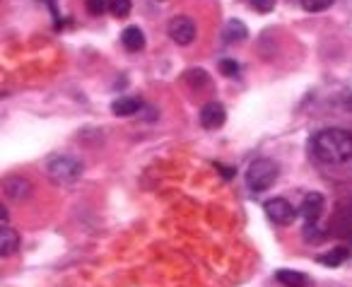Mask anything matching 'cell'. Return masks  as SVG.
<instances>
[{
  "mask_svg": "<svg viewBox=\"0 0 352 287\" xmlns=\"http://www.w3.org/2000/svg\"><path fill=\"white\" fill-rule=\"evenodd\" d=\"M309 147L323 164H342L352 157V133L345 128H323L314 133Z\"/></svg>",
  "mask_w": 352,
  "mask_h": 287,
  "instance_id": "cell-1",
  "label": "cell"
},
{
  "mask_svg": "<svg viewBox=\"0 0 352 287\" xmlns=\"http://www.w3.org/2000/svg\"><path fill=\"white\" fill-rule=\"evenodd\" d=\"M278 174H280V167L273 160L261 157V160L251 162L249 169H246V186L254 193H263V191H268L278 181Z\"/></svg>",
  "mask_w": 352,
  "mask_h": 287,
  "instance_id": "cell-2",
  "label": "cell"
},
{
  "mask_svg": "<svg viewBox=\"0 0 352 287\" xmlns=\"http://www.w3.org/2000/svg\"><path fill=\"white\" fill-rule=\"evenodd\" d=\"M82 162L73 155H56L46 162V174L51 176V181L56 184H75L82 176Z\"/></svg>",
  "mask_w": 352,
  "mask_h": 287,
  "instance_id": "cell-3",
  "label": "cell"
},
{
  "mask_svg": "<svg viewBox=\"0 0 352 287\" xmlns=\"http://www.w3.org/2000/svg\"><path fill=\"white\" fill-rule=\"evenodd\" d=\"M265 215H268V220L275 224H292L294 217L299 215V210L294 208L287 198H270L268 203H265Z\"/></svg>",
  "mask_w": 352,
  "mask_h": 287,
  "instance_id": "cell-4",
  "label": "cell"
},
{
  "mask_svg": "<svg viewBox=\"0 0 352 287\" xmlns=\"http://www.w3.org/2000/svg\"><path fill=\"white\" fill-rule=\"evenodd\" d=\"M166 32H169V36H171L174 44L188 46V44H193V39H196V22L186 15H179L169 22V30Z\"/></svg>",
  "mask_w": 352,
  "mask_h": 287,
  "instance_id": "cell-5",
  "label": "cell"
},
{
  "mask_svg": "<svg viewBox=\"0 0 352 287\" xmlns=\"http://www.w3.org/2000/svg\"><path fill=\"white\" fill-rule=\"evenodd\" d=\"M323 205H326V200H323V195L316 193V191L304 195L302 205L297 208L304 220V224H318V217H321V213H323Z\"/></svg>",
  "mask_w": 352,
  "mask_h": 287,
  "instance_id": "cell-6",
  "label": "cell"
},
{
  "mask_svg": "<svg viewBox=\"0 0 352 287\" xmlns=\"http://www.w3.org/2000/svg\"><path fill=\"white\" fill-rule=\"evenodd\" d=\"M227 111L220 102H208L206 107L201 109V126L206 131H217V128L225 126Z\"/></svg>",
  "mask_w": 352,
  "mask_h": 287,
  "instance_id": "cell-7",
  "label": "cell"
},
{
  "mask_svg": "<svg viewBox=\"0 0 352 287\" xmlns=\"http://www.w3.org/2000/svg\"><path fill=\"white\" fill-rule=\"evenodd\" d=\"M3 191H6V195L10 200H27L32 195V191H34V186L25 176H8L6 184H3Z\"/></svg>",
  "mask_w": 352,
  "mask_h": 287,
  "instance_id": "cell-8",
  "label": "cell"
},
{
  "mask_svg": "<svg viewBox=\"0 0 352 287\" xmlns=\"http://www.w3.org/2000/svg\"><path fill=\"white\" fill-rule=\"evenodd\" d=\"M246 36H249V30H246V25L241 20H230L222 27V39L227 44H241Z\"/></svg>",
  "mask_w": 352,
  "mask_h": 287,
  "instance_id": "cell-9",
  "label": "cell"
},
{
  "mask_svg": "<svg viewBox=\"0 0 352 287\" xmlns=\"http://www.w3.org/2000/svg\"><path fill=\"white\" fill-rule=\"evenodd\" d=\"M121 44H123V49L126 51H142L145 49V34H142V30L140 27H126L123 30V34H121Z\"/></svg>",
  "mask_w": 352,
  "mask_h": 287,
  "instance_id": "cell-10",
  "label": "cell"
},
{
  "mask_svg": "<svg viewBox=\"0 0 352 287\" xmlns=\"http://www.w3.org/2000/svg\"><path fill=\"white\" fill-rule=\"evenodd\" d=\"M140 109H142V102L138 97H118L116 102L111 104V111L121 118L135 116V114H140Z\"/></svg>",
  "mask_w": 352,
  "mask_h": 287,
  "instance_id": "cell-11",
  "label": "cell"
},
{
  "mask_svg": "<svg viewBox=\"0 0 352 287\" xmlns=\"http://www.w3.org/2000/svg\"><path fill=\"white\" fill-rule=\"evenodd\" d=\"M17 248H20V234H17V229L12 227L0 229V253H3V258L12 256Z\"/></svg>",
  "mask_w": 352,
  "mask_h": 287,
  "instance_id": "cell-12",
  "label": "cell"
},
{
  "mask_svg": "<svg viewBox=\"0 0 352 287\" xmlns=\"http://www.w3.org/2000/svg\"><path fill=\"white\" fill-rule=\"evenodd\" d=\"M350 258V248H345V246H336V248H331V251H326V253H321V256H316V261L321 263V266H326V268H338V266H342V263Z\"/></svg>",
  "mask_w": 352,
  "mask_h": 287,
  "instance_id": "cell-13",
  "label": "cell"
},
{
  "mask_svg": "<svg viewBox=\"0 0 352 287\" xmlns=\"http://www.w3.org/2000/svg\"><path fill=\"white\" fill-rule=\"evenodd\" d=\"M275 280H278L280 285H285V287H307L309 285V277L304 275V273L287 270V268H283V270L275 273Z\"/></svg>",
  "mask_w": 352,
  "mask_h": 287,
  "instance_id": "cell-14",
  "label": "cell"
},
{
  "mask_svg": "<svg viewBox=\"0 0 352 287\" xmlns=\"http://www.w3.org/2000/svg\"><path fill=\"white\" fill-rule=\"evenodd\" d=\"M133 3L131 0H109V12H111L113 17H128V12H131Z\"/></svg>",
  "mask_w": 352,
  "mask_h": 287,
  "instance_id": "cell-15",
  "label": "cell"
},
{
  "mask_svg": "<svg viewBox=\"0 0 352 287\" xmlns=\"http://www.w3.org/2000/svg\"><path fill=\"white\" fill-rule=\"evenodd\" d=\"M304 237H307V242L318 244L326 239V229H321L318 224H304Z\"/></svg>",
  "mask_w": 352,
  "mask_h": 287,
  "instance_id": "cell-16",
  "label": "cell"
},
{
  "mask_svg": "<svg viewBox=\"0 0 352 287\" xmlns=\"http://www.w3.org/2000/svg\"><path fill=\"white\" fill-rule=\"evenodd\" d=\"M217 68H220V73L225 75V78H239V63L232 59H222L220 63H217Z\"/></svg>",
  "mask_w": 352,
  "mask_h": 287,
  "instance_id": "cell-17",
  "label": "cell"
},
{
  "mask_svg": "<svg viewBox=\"0 0 352 287\" xmlns=\"http://www.w3.org/2000/svg\"><path fill=\"white\" fill-rule=\"evenodd\" d=\"M336 0H302V8L307 12H323L333 6Z\"/></svg>",
  "mask_w": 352,
  "mask_h": 287,
  "instance_id": "cell-18",
  "label": "cell"
},
{
  "mask_svg": "<svg viewBox=\"0 0 352 287\" xmlns=\"http://www.w3.org/2000/svg\"><path fill=\"white\" fill-rule=\"evenodd\" d=\"M85 10L89 15H104L109 10V0H85Z\"/></svg>",
  "mask_w": 352,
  "mask_h": 287,
  "instance_id": "cell-19",
  "label": "cell"
},
{
  "mask_svg": "<svg viewBox=\"0 0 352 287\" xmlns=\"http://www.w3.org/2000/svg\"><path fill=\"white\" fill-rule=\"evenodd\" d=\"M186 83H191V85H208V83H210V78H208L206 70L196 68V70H188V73H186Z\"/></svg>",
  "mask_w": 352,
  "mask_h": 287,
  "instance_id": "cell-20",
  "label": "cell"
},
{
  "mask_svg": "<svg viewBox=\"0 0 352 287\" xmlns=\"http://www.w3.org/2000/svg\"><path fill=\"white\" fill-rule=\"evenodd\" d=\"M249 3H251V8H254L256 12H270L278 0H249Z\"/></svg>",
  "mask_w": 352,
  "mask_h": 287,
  "instance_id": "cell-21",
  "label": "cell"
},
{
  "mask_svg": "<svg viewBox=\"0 0 352 287\" xmlns=\"http://www.w3.org/2000/svg\"><path fill=\"white\" fill-rule=\"evenodd\" d=\"M217 169H220V174H222V179H234V167H222L220 162H217Z\"/></svg>",
  "mask_w": 352,
  "mask_h": 287,
  "instance_id": "cell-22",
  "label": "cell"
},
{
  "mask_svg": "<svg viewBox=\"0 0 352 287\" xmlns=\"http://www.w3.org/2000/svg\"><path fill=\"white\" fill-rule=\"evenodd\" d=\"M140 111L145 114V116H142L145 121H155V118H157V109H152V107H142Z\"/></svg>",
  "mask_w": 352,
  "mask_h": 287,
  "instance_id": "cell-23",
  "label": "cell"
},
{
  "mask_svg": "<svg viewBox=\"0 0 352 287\" xmlns=\"http://www.w3.org/2000/svg\"><path fill=\"white\" fill-rule=\"evenodd\" d=\"M345 234L352 242V210H347V220H345Z\"/></svg>",
  "mask_w": 352,
  "mask_h": 287,
  "instance_id": "cell-24",
  "label": "cell"
},
{
  "mask_svg": "<svg viewBox=\"0 0 352 287\" xmlns=\"http://www.w3.org/2000/svg\"><path fill=\"white\" fill-rule=\"evenodd\" d=\"M39 3H46V6L51 8V12H54V17L58 20V8H56V0H39Z\"/></svg>",
  "mask_w": 352,
  "mask_h": 287,
  "instance_id": "cell-25",
  "label": "cell"
},
{
  "mask_svg": "<svg viewBox=\"0 0 352 287\" xmlns=\"http://www.w3.org/2000/svg\"><path fill=\"white\" fill-rule=\"evenodd\" d=\"M345 109H347V111H352V94L345 99Z\"/></svg>",
  "mask_w": 352,
  "mask_h": 287,
  "instance_id": "cell-26",
  "label": "cell"
}]
</instances>
